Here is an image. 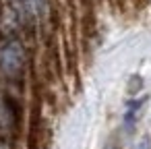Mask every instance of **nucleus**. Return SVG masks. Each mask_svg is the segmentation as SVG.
<instances>
[{
  "instance_id": "f257e3e1",
  "label": "nucleus",
  "mask_w": 151,
  "mask_h": 149,
  "mask_svg": "<svg viewBox=\"0 0 151 149\" xmlns=\"http://www.w3.org/2000/svg\"><path fill=\"white\" fill-rule=\"evenodd\" d=\"M25 54L17 40H9L0 46V71L6 79H17L23 71Z\"/></svg>"
},
{
  "instance_id": "f03ea898",
  "label": "nucleus",
  "mask_w": 151,
  "mask_h": 149,
  "mask_svg": "<svg viewBox=\"0 0 151 149\" xmlns=\"http://www.w3.org/2000/svg\"><path fill=\"white\" fill-rule=\"evenodd\" d=\"M143 101H145V97H141V99H137V101H128V108H126V114H124V126H126V128H132V126H134L137 114H139Z\"/></svg>"
},
{
  "instance_id": "7ed1b4c3",
  "label": "nucleus",
  "mask_w": 151,
  "mask_h": 149,
  "mask_svg": "<svg viewBox=\"0 0 151 149\" xmlns=\"http://www.w3.org/2000/svg\"><path fill=\"white\" fill-rule=\"evenodd\" d=\"M134 149H151V143H149V139H143L141 143H137V147Z\"/></svg>"
},
{
  "instance_id": "20e7f679",
  "label": "nucleus",
  "mask_w": 151,
  "mask_h": 149,
  "mask_svg": "<svg viewBox=\"0 0 151 149\" xmlns=\"http://www.w3.org/2000/svg\"><path fill=\"white\" fill-rule=\"evenodd\" d=\"M31 2H33V6H35V9H40V6H44V4H46V0H31Z\"/></svg>"
}]
</instances>
